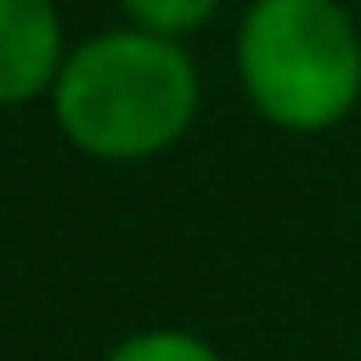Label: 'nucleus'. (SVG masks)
Returning a JSON list of instances; mask_svg holds the SVG:
<instances>
[{
    "instance_id": "1",
    "label": "nucleus",
    "mask_w": 361,
    "mask_h": 361,
    "mask_svg": "<svg viewBox=\"0 0 361 361\" xmlns=\"http://www.w3.org/2000/svg\"><path fill=\"white\" fill-rule=\"evenodd\" d=\"M51 113L62 135L107 164L152 158L175 147L197 118V68L180 39L147 28H113L68 51Z\"/></svg>"
},
{
    "instance_id": "2",
    "label": "nucleus",
    "mask_w": 361,
    "mask_h": 361,
    "mask_svg": "<svg viewBox=\"0 0 361 361\" xmlns=\"http://www.w3.org/2000/svg\"><path fill=\"white\" fill-rule=\"evenodd\" d=\"M237 79L265 124L333 130L361 102V28L338 0H254L237 28Z\"/></svg>"
},
{
    "instance_id": "3",
    "label": "nucleus",
    "mask_w": 361,
    "mask_h": 361,
    "mask_svg": "<svg viewBox=\"0 0 361 361\" xmlns=\"http://www.w3.org/2000/svg\"><path fill=\"white\" fill-rule=\"evenodd\" d=\"M68 62L51 0H0V107H23L56 85Z\"/></svg>"
},
{
    "instance_id": "4",
    "label": "nucleus",
    "mask_w": 361,
    "mask_h": 361,
    "mask_svg": "<svg viewBox=\"0 0 361 361\" xmlns=\"http://www.w3.org/2000/svg\"><path fill=\"white\" fill-rule=\"evenodd\" d=\"M118 6H124L130 28H147V34H164V39H180L220 11V0H118Z\"/></svg>"
},
{
    "instance_id": "5",
    "label": "nucleus",
    "mask_w": 361,
    "mask_h": 361,
    "mask_svg": "<svg viewBox=\"0 0 361 361\" xmlns=\"http://www.w3.org/2000/svg\"><path fill=\"white\" fill-rule=\"evenodd\" d=\"M107 361H220V350H214V344H203L197 333H180V327H152V333L124 338Z\"/></svg>"
}]
</instances>
